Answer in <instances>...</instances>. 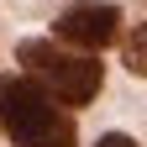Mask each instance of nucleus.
<instances>
[{
    "label": "nucleus",
    "mask_w": 147,
    "mask_h": 147,
    "mask_svg": "<svg viewBox=\"0 0 147 147\" xmlns=\"http://www.w3.org/2000/svg\"><path fill=\"white\" fill-rule=\"evenodd\" d=\"M126 68L147 79V21H142V26L131 32V37H126Z\"/></svg>",
    "instance_id": "nucleus-4"
},
{
    "label": "nucleus",
    "mask_w": 147,
    "mask_h": 147,
    "mask_svg": "<svg viewBox=\"0 0 147 147\" xmlns=\"http://www.w3.org/2000/svg\"><path fill=\"white\" fill-rule=\"evenodd\" d=\"M95 147H137V142H131V137H121V131H105Z\"/></svg>",
    "instance_id": "nucleus-5"
},
{
    "label": "nucleus",
    "mask_w": 147,
    "mask_h": 147,
    "mask_svg": "<svg viewBox=\"0 0 147 147\" xmlns=\"http://www.w3.org/2000/svg\"><path fill=\"white\" fill-rule=\"evenodd\" d=\"M53 32H58V42L79 47V53H100V47L116 42L121 11H116V5H95V0H84V5H68L58 21H53Z\"/></svg>",
    "instance_id": "nucleus-3"
},
{
    "label": "nucleus",
    "mask_w": 147,
    "mask_h": 147,
    "mask_svg": "<svg viewBox=\"0 0 147 147\" xmlns=\"http://www.w3.org/2000/svg\"><path fill=\"white\" fill-rule=\"evenodd\" d=\"M16 58H21V68L47 89V95H58L63 105H89L100 95V84H105V68L89 58V53H68V42L58 47V42L32 37V42L16 47Z\"/></svg>",
    "instance_id": "nucleus-2"
},
{
    "label": "nucleus",
    "mask_w": 147,
    "mask_h": 147,
    "mask_svg": "<svg viewBox=\"0 0 147 147\" xmlns=\"http://www.w3.org/2000/svg\"><path fill=\"white\" fill-rule=\"evenodd\" d=\"M32 74H0V126L16 147H74V121Z\"/></svg>",
    "instance_id": "nucleus-1"
}]
</instances>
